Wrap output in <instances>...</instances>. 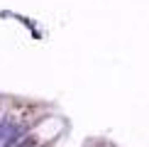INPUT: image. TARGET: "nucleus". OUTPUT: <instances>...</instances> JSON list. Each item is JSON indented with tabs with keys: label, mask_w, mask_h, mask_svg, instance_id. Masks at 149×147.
Masks as SVG:
<instances>
[{
	"label": "nucleus",
	"mask_w": 149,
	"mask_h": 147,
	"mask_svg": "<svg viewBox=\"0 0 149 147\" xmlns=\"http://www.w3.org/2000/svg\"><path fill=\"white\" fill-rule=\"evenodd\" d=\"M22 135H24V127H20L8 115H0V147H15Z\"/></svg>",
	"instance_id": "nucleus-1"
}]
</instances>
